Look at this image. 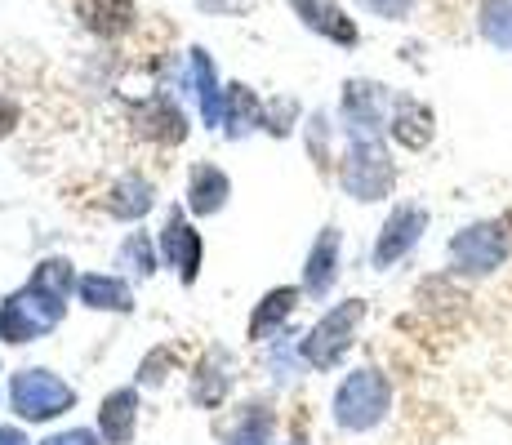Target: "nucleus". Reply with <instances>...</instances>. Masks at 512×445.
<instances>
[{"label":"nucleus","mask_w":512,"mask_h":445,"mask_svg":"<svg viewBox=\"0 0 512 445\" xmlns=\"http://www.w3.org/2000/svg\"><path fill=\"white\" fill-rule=\"evenodd\" d=\"M285 445H308V441H303V437H294V441H285Z\"/></svg>","instance_id":"obj_33"},{"label":"nucleus","mask_w":512,"mask_h":445,"mask_svg":"<svg viewBox=\"0 0 512 445\" xmlns=\"http://www.w3.org/2000/svg\"><path fill=\"white\" fill-rule=\"evenodd\" d=\"M0 445H32V437H27L23 428H14V423H5V428H0Z\"/></svg>","instance_id":"obj_32"},{"label":"nucleus","mask_w":512,"mask_h":445,"mask_svg":"<svg viewBox=\"0 0 512 445\" xmlns=\"http://www.w3.org/2000/svg\"><path fill=\"white\" fill-rule=\"evenodd\" d=\"M339 267H343V232L334 223H326L308 245V259H303V294L308 299H326L339 281Z\"/></svg>","instance_id":"obj_10"},{"label":"nucleus","mask_w":512,"mask_h":445,"mask_svg":"<svg viewBox=\"0 0 512 445\" xmlns=\"http://www.w3.org/2000/svg\"><path fill=\"white\" fill-rule=\"evenodd\" d=\"M477 32H481V41L512 54V0H481Z\"/></svg>","instance_id":"obj_25"},{"label":"nucleus","mask_w":512,"mask_h":445,"mask_svg":"<svg viewBox=\"0 0 512 445\" xmlns=\"http://www.w3.org/2000/svg\"><path fill=\"white\" fill-rule=\"evenodd\" d=\"M76 401H81V392L45 365H27V370L9 374V410L23 423H54L67 410H76Z\"/></svg>","instance_id":"obj_5"},{"label":"nucleus","mask_w":512,"mask_h":445,"mask_svg":"<svg viewBox=\"0 0 512 445\" xmlns=\"http://www.w3.org/2000/svg\"><path fill=\"white\" fill-rule=\"evenodd\" d=\"M388 134H392V143H401L406 152H423V147H432V138H437V112L410 94L392 98Z\"/></svg>","instance_id":"obj_11"},{"label":"nucleus","mask_w":512,"mask_h":445,"mask_svg":"<svg viewBox=\"0 0 512 445\" xmlns=\"http://www.w3.org/2000/svg\"><path fill=\"white\" fill-rule=\"evenodd\" d=\"M308 152H312V161H317L321 170H330V121L321 112L308 121Z\"/></svg>","instance_id":"obj_27"},{"label":"nucleus","mask_w":512,"mask_h":445,"mask_svg":"<svg viewBox=\"0 0 512 445\" xmlns=\"http://www.w3.org/2000/svg\"><path fill=\"white\" fill-rule=\"evenodd\" d=\"M428 205L419 201H397L388 214H383L379 232H374V245H370V267L374 272H388V267L406 263L410 254L419 250V241L428 236Z\"/></svg>","instance_id":"obj_7"},{"label":"nucleus","mask_w":512,"mask_h":445,"mask_svg":"<svg viewBox=\"0 0 512 445\" xmlns=\"http://www.w3.org/2000/svg\"><path fill=\"white\" fill-rule=\"evenodd\" d=\"M156 250H161V267H174L183 285H192L201 276V259H205V236L196 232V223L183 210H170L156 236Z\"/></svg>","instance_id":"obj_9"},{"label":"nucleus","mask_w":512,"mask_h":445,"mask_svg":"<svg viewBox=\"0 0 512 445\" xmlns=\"http://www.w3.org/2000/svg\"><path fill=\"white\" fill-rule=\"evenodd\" d=\"M41 445H103V437H98V428H63L54 437H45Z\"/></svg>","instance_id":"obj_29"},{"label":"nucleus","mask_w":512,"mask_h":445,"mask_svg":"<svg viewBox=\"0 0 512 445\" xmlns=\"http://www.w3.org/2000/svg\"><path fill=\"white\" fill-rule=\"evenodd\" d=\"M392 116V94L379 81H348L339 98V130L352 138H383Z\"/></svg>","instance_id":"obj_8"},{"label":"nucleus","mask_w":512,"mask_h":445,"mask_svg":"<svg viewBox=\"0 0 512 445\" xmlns=\"http://www.w3.org/2000/svg\"><path fill=\"white\" fill-rule=\"evenodd\" d=\"M303 299V285H277L259 299V308L250 312V325H245V339L250 343H272L277 334H285V321L294 316Z\"/></svg>","instance_id":"obj_15"},{"label":"nucleus","mask_w":512,"mask_h":445,"mask_svg":"<svg viewBox=\"0 0 512 445\" xmlns=\"http://www.w3.org/2000/svg\"><path fill=\"white\" fill-rule=\"evenodd\" d=\"M232 356L228 348H210L196 361V370H192V405H201V410H219L223 401L232 397Z\"/></svg>","instance_id":"obj_12"},{"label":"nucleus","mask_w":512,"mask_h":445,"mask_svg":"<svg viewBox=\"0 0 512 445\" xmlns=\"http://www.w3.org/2000/svg\"><path fill=\"white\" fill-rule=\"evenodd\" d=\"M392 414V379L379 370V365H357L348 370L339 383H334L330 397V419L339 432H374L383 428V419Z\"/></svg>","instance_id":"obj_1"},{"label":"nucleus","mask_w":512,"mask_h":445,"mask_svg":"<svg viewBox=\"0 0 512 445\" xmlns=\"http://www.w3.org/2000/svg\"><path fill=\"white\" fill-rule=\"evenodd\" d=\"M81 14H85V23H90L94 32L116 36V32H125V27H130L134 5H130V0H81Z\"/></svg>","instance_id":"obj_26"},{"label":"nucleus","mask_w":512,"mask_h":445,"mask_svg":"<svg viewBox=\"0 0 512 445\" xmlns=\"http://www.w3.org/2000/svg\"><path fill=\"white\" fill-rule=\"evenodd\" d=\"M76 299L90 312H134V290L116 272H85L76 285Z\"/></svg>","instance_id":"obj_19"},{"label":"nucleus","mask_w":512,"mask_h":445,"mask_svg":"<svg viewBox=\"0 0 512 445\" xmlns=\"http://www.w3.org/2000/svg\"><path fill=\"white\" fill-rule=\"evenodd\" d=\"M290 9L303 18V27H312L317 36H326L330 45L352 49L361 41V27L348 18V9L334 5V0H290Z\"/></svg>","instance_id":"obj_14"},{"label":"nucleus","mask_w":512,"mask_h":445,"mask_svg":"<svg viewBox=\"0 0 512 445\" xmlns=\"http://www.w3.org/2000/svg\"><path fill=\"white\" fill-rule=\"evenodd\" d=\"M263 112L268 107L259 103L250 85H232L228 89V107H223V125H228V138H245L250 130H263Z\"/></svg>","instance_id":"obj_23"},{"label":"nucleus","mask_w":512,"mask_h":445,"mask_svg":"<svg viewBox=\"0 0 512 445\" xmlns=\"http://www.w3.org/2000/svg\"><path fill=\"white\" fill-rule=\"evenodd\" d=\"M27 285H32L36 294H45V299L63 303L76 294V285H81V276H76V263L63 259V254H49V259H41L32 267V276H27Z\"/></svg>","instance_id":"obj_20"},{"label":"nucleus","mask_w":512,"mask_h":445,"mask_svg":"<svg viewBox=\"0 0 512 445\" xmlns=\"http://www.w3.org/2000/svg\"><path fill=\"white\" fill-rule=\"evenodd\" d=\"M98 437L103 445H130L139 432V388H112L98 401Z\"/></svg>","instance_id":"obj_13"},{"label":"nucleus","mask_w":512,"mask_h":445,"mask_svg":"<svg viewBox=\"0 0 512 445\" xmlns=\"http://www.w3.org/2000/svg\"><path fill=\"white\" fill-rule=\"evenodd\" d=\"M512 259V227L508 219H472L446 241L450 276L459 281H486Z\"/></svg>","instance_id":"obj_2"},{"label":"nucleus","mask_w":512,"mask_h":445,"mask_svg":"<svg viewBox=\"0 0 512 445\" xmlns=\"http://www.w3.org/2000/svg\"><path fill=\"white\" fill-rule=\"evenodd\" d=\"M294 116H299V103H294V98H281V112H277V103H272V112H263V130L285 138V134H290Z\"/></svg>","instance_id":"obj_28"},{"label":"nucleus","mask_w":512,"mask_h":445,"mask_svg":"<svg viewBox=\"0 0 512 445\" xmlns=\"http://www.w3.org/2000/svg\"><path fill=\"white\" fill-rule=\"evenodd\" d=\"M67 308L45 294H36L32 285H18L5 303H0V343L23 348V343H41L45 334H54L63 325Z\"/></svg>","instance_id":"obj_6"},{"label":"nucleus","mask_w":512,"mask_h":445,"mask_svg":"<svg viewBox=\"0 0 512 445\" xmlns=\"http://www.w3.org/2000/svg\"><path fill=\"white\" fill-rule=\"evenodd\" d=\"M228 201H232V178L214 161L192 165V174H187V214L214 219V214L228 210Z\"/></svg>","instance_id":"obj_16"},{"label":"nucleus","mask_w":512,"mask_h":445,"mask_svg":"<svg viewBox=\"0 0 512 445\" xmlns=\"http://www.w3.org/2000/svg\"><path fill=\"white\" fill-rule=\"evenodd\" d=\"M339 187L348 201L379 205L397 187V161L383 147V138H352L339 156Z\"/></svg>","instance_id":"obj_4"},{"label":"nucleus","mask_w":512,"mask_h":445,"mask_svg":"<svg viewBox=\"0 0 512 445\" xmlns=\"http://www.w3.org/2000/svg\"><path fill=\"white\" fill-rule=\"evenodd\" d=\"M134 130L143 138H152V143H161V147H179L187 138V116L174 98L156 94V98H147V103L134 107Z\"/></svg>","instance_id":"obj_17"},{"label":"nucleus","mask_w":512,"mask_h":445,"mask_svg":"<svg viewBox=\"0 0 512 445\" xmlns=\"http://www.w3.org/2000/svg\"><path fill=\"white\" fill-rule=\"evenodd\" d=\"M18 125V103H9V98H0V138H9Z\"/></svg>","instance_id":"obj_31"},{"label":"nucleus","mask_w":512,"mask_h":445,"mask_svg":"<svg viewBox=\"0 0 512 445\" xmlns=\"http://www.w3.org/2000/svg\"><path fill=\"white\" fill-rule=\"evenodd\" d=\"M192 89L196 103H201L205 125H223V107H228V94L219 89V76H214V63L205 49H192Z\"/></svg>","instance_id":"obj_21"},{"label":"nucleus","mask_w":512,"mask_h":445,"mask_svg":"<svg viewBox=\"0 0 512 445\" xmlns=\"http://www.w3.org/2000/svg\"><path fill=\"white\" fill-rule=\"evenodd\" d=\"M152 205H156V187H152V178H143V174H121L103 196V210L112 214V219H121V223L147 219Z\"/></svg>","instance_id":"obj_18"},{"label":"nucleus","mask_w":512,"mask_h":445,"mask_svg":"<svg viewBox=\"0 0 512 445\" xmlns=\"http://www.w3.org/2000/svg\"><path fill=\"white\" fill-rule=\"evenodd\" d=\"M361 9H370V14H379V18H406L410 9H415V0H361Z\"/></svg>","instance_id":"obj_30"},{"label":"nucleus","mask_w":512,"mask_h":445,"mask_svg":"<svg viewBox=\"0 0 512 445\" xmlns=\"http://www.w3.org/2000/svg\"><path fill=\"white\" fill-rule=\"evenodd\" d=\"M116 267H125L130 276H139V281H147V276L161 267V250H156V241L147 232H130L121 241V250H116Z\"/></svg>","instance_id":"obj_24"},{"label":"nucleus","mask_w":512,"mask_h":445,"mask_svg":"<svg viewBox=\"0 0 512 445\" xmlns=\"http://www.w3.org/2000/svg\"><path fill=\"white\" fill-rule=\"evenodd\" d=\"M366 321V299H339L334 308H326L312 321V330L299 339V361L317 374H330L348 361L357 330Z\"/></svg>","instance_id":"obj_3"},{"label":"nucleus","mask_w":512,"mask_h":445,"mask_svg":"<svg viewBox=\"0 0 512 445\" xmlns=\"http://www.w3.org/2000/svg\"><path fill=\"white\" fill-rule=\"evenodd\" d=\"M272 437H277V410H272V401H245L241 419L223 437V445H272Z\"/></svg>","instance_id":"obj_22"}]
</instances>
